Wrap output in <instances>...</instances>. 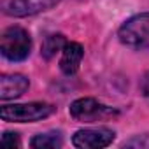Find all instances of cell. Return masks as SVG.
<instances>
[{
  "label": "cell",
  "mask_w": 149,
  "mask_h": 149,
  "mask_svg": "<svg viewBox=\"0 0 149 149\" xmlns=\"http://www.w3.org/2000/svg\"><path fill=\"white\" fill-rule=\"evenodd\" d=\"M30 144L35 149H56V147H61L63 139H61V135L58 132H49V133L35 135Z\"/></svg>",
  "instance_id": "9c48e42d"
},
{
  "label": "cell",
  "mask_w": 149,
  "mask_h": 149,
  "mask_svg": "<svg viewBox=\"0 0 149 149\" xmlns=\"http://www.w3.org/2000/svg\"><path fill=\"white\" fill-rule=\"evenodd\" d=\"M114 140V132L109 128H84L76 132L72 137V144L79 149H100L107 147Z\"/></svg>",
  "instance_id": "8992f818"
},
{
  "label": "cell",
  "mask_w": 149,
  "mask_h": 149,
  "mask_svg": "<svg viewBox=\"0 0 149 149\" xmlns=\"http://www.w3.org/2000/svg\"><path fill=\"white\" fill-rule=\"evenodd\" d=\"M0 142H2L4 147H19L21 146L18 133H11V132H6L2 135V140H0Z\"/></svg>",
  "instance_id": "8fae6325"
},
{
  "label": "cell",
  "mask_w": 149,
  "mask_h": 149,
  "mask_svg": "<svg viewBox=\"0 0 149 149\" xmlns=\"http://www.w3.org/2000/svg\"><path fill=\"white\" fill-rule=\"evenodd\" d=\"M84 56V49L81 44L77 42H67L65 47H63V54H61V60H60V68L63 74L67 76H72L76 74L79 65H81V60Z\"/></svg>",
  "instance_id": "ba28073f"
},
{
  "label": "cell",
  "mask_w": 149,
  "mask_h": 149,
  "mask_svg": "<svg viewBox=\"0 0 149 149\" xmlns=\"http://www.w3.org/2000/svg\"><path fill=\"white\" fill-rule=\"evenodd\" d=\"M54 112V107L44 102H32V104H18V105H4L0 109V116L4 121L14 123H30L39 121Z\"/></svg>",
  "instance_id": "3957f363"
},
{
  "label": "cell",
  "mask_w": 149,
  "mask_h": 149,
  "mask_svg": "<svg viewBox=\"0 0 149 149\" xmlns=\"http://www.w3.org/2000/svg\"><path fill=\"white\" fill-rule=\"evenodd\" d=\"M70 114L77 121L91 123V121H102V119L118 116V111L97 102L95 98H79L70 105Z\"/></svg>",
  "instance_id": "277c9868"
},
{
  "label": "cell",
  "mask_w": 149,
  "mask_h": 149,
  "mask_svg": "<svg viewBox=\"0 0 149 149\" xmlns=\"http://www.w3.org/2000/svg\"><path fill=\"white\" fill-rule=\"evenodd\" d=\"M28 79L21 74H4L0 77V98L13 100L21 97L28 90Z\"/></svg>",
  "instance_id": "52a82bcc"
},
{
  "label": "cell",
  "mask_w": 149,
  "mask_h": 149,
  "mask_svg": "<svg viewBox=\"0 0 149 149\" xmlns=\"http://www.w3.org/2000/svg\"><path fill=\"white\" fill-rule=\"evenodd\" d=\"M60 0H2L0 6L7 16L25 18L54 7Z\"/></svg>",
  "instance_id": "5b68a950"
},
{
  "label": "cell",
  "mask_w": 149,
  "mask_h": 149,
  "mask_svg": "<svg viewBox=\"0 0 149 149\" xmlns=\"http://www.w3.org/2000/svg\"><path fill=\"white\" fill-rule=\"evenodd\" d=\"M65 37L61 33H53V35H47L44 39V44H42V56L44 58H53L60 49L65 47Z\"/></svg>",
  "instance_id": "30bf717a"
},
{
  "label": "cell",
  "mask_w": 149,
  "mask_h": 149,
  "mask_svg": "<svg viewBox=\"0 0 149 149\" xmlns=\"http://www.w3.org/2000/svg\"><path fill=\"white\" fill-rule=\"evenodd\" d=\"M140 90L146 97H149V72H146V76L142 77V83H140Z\"/></svg>",
  "instance_id": "7c38bea8"
},
{
  "label": "cell",
  "mask_w": 149,
  "mask_h": 149,
  "mask_svg": "<svg viewBox=\"0 0 149 149\" xmlns=\"http://www.w3.org/2000/svg\"><path fill=\"white\" fill-rule=\"evenodd\" d=\"M119 40L133 49H149V13L130 18L119 28Z\"/></svg>",
  "instance_id": "7a4b0ae2"
},
{
  "label": "cell",
  "mask_w": 149,
  "mask_h": 149,
  "mask_svg": "<svg viewBox=\"0 0 149 149\" xmlns=\"http://www.w3.org/2000/svg\"><path fill=\"white\" fill-rule=\"evenodd\" d=\"M32 39L28 32L21 26H11L2 33L0 40V51L11 61H21L30 54Z\"/></svg>",
  "instance_id": "6da1fadb"
}]
</instances>
